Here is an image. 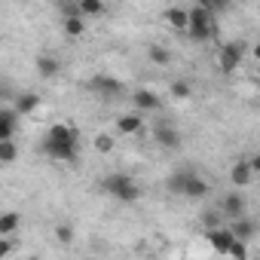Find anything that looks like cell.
I'll return each instance as SVG.
<instances>
[{
	"label": "cell",
	"mask_w": 260,
	"mask_h": 260,
	"mask_svg": "<svg viewBox=\"0 0 260 260\" xmlns=\"http://www.w3.org/2000/svg\"><path fill=\"white\" fill-rule=\"evenodd\" d=\"M16 113L19 110H4L0 113V141H10L16 135Z\"/></svg>",
	"instance_id": "9a60e30c"
},
{
	"label": "cell",
	"mask_w": 260,
	"mask_h": 260,
	"mask_svg": "<svg viewBox=\"0 0 260 260\" xmlns=\"http://www.w3.org/2000/svg\"><path fill=\"white\" fill-rule=\"evenodd\" d=\"M40 107V98L37 95H19V101H16V110L19 113H34Z\"/></svg>",
	"instance_id": "44dd1931"
},
{
	"label": "cell",
	"mask_w": 260,
	"mask_h": 260,
	"mask_svg": "<svg viewBox=\"0 0 260 260\" xmlns=\"http://www.w3.org/2000/svg\"><path fill=\"white\" fill-rule=\"evenodd\" d=\"M230 230H233V236H236V239H245V242H248V239L254 236V230H257V226L242 214V217H236V220L230 223Z\"/></svg>",
	"instance_id": "2e32d148"
},
{
	"label": "cell",
	"mask_w": 260,
	"mask_h": 260,
	"mask_svg": "<svg viewBox=\"0 0 260 260\" xmlns=\"http://www.w3.org/2000/svg\"><path fill=\"white\" fill-rule=\"evenodd\" d=\"M230 4H233V0H202V7H208L214 16H217V13H226Z\"/></svg>",
	"instance_id": "cb8c5ba5"
},
{
	"label": "cell",
	"mask_w": 260,
	"mask_h": 260,
	"mask_svg": "<svg viewBox=\"0 0 260 260\" xmlns=\"http://www.w3.org/2000/svg\"><path fill=\"white\" fill-rule=\"evenodd\" d=\"M43 153L55 162H77L80 147H77V128L68 122H55L43 135Z\"/></svg>",
	"instance_id": "6da1fadb"
},
{
	"label": "cell",
	"mask_w": 260,
	"mask_h": 260,
	"mask_svg": "<svg viewBox=\"0 0 260 260\" xmlns=\"http://www.w3.org/2000/svg\"><path fill=\"white\" fill-rule=\"evenodd\" d=\"M92 89H95V92H101V95H107V98L122 95V83H119V80H113V77H95V80H92Z\"/></svg>",
	"instance_id": "7c38bea8"
},
{
	"label": "cell",
	"mask_w": 260,
	"mask_h": 260,
	"mask_svg": "<svg viewBox=\"0 0 260 260\" xmlns=\"http://www.w3.org/2000/svg\"><path fill=\"white\" fill-rule=\"evenodd\" d=\"M172 95L175 98H190V83L187 80H175L172 83Z\"/></svg>",
	"instance_id": "d4e9b609"
},
{
	"label": "cell",
	"mask_w": 260,
	"mask_h": 260,
	"mask_svg": "<svg viewBox=\"0 0 260 260\" xmlns=\"http://www.w3.org/2000/svg\"><path fill=\"white\" fill-rule=\"evenodd\" d=\"M245 211H248V199H245L242 193L233 190V193H226V196L220 199V214H223V217L236 220V217H242Z\"/></svg>",
	"instance_id": "8992f818"
},
{
	"label": "cell",
	"mask_w": 260,
	"mask_h": 260,
	"mask_svg": "<svg viewBox=\"0 0 260 260\" xmlns=\"http://www.w3.org/2000/svg\"><path fill=\"white\" fill-rule=\"evenodd\" d=\"M19 223H22V217L16 211H7L4 217H0V236H13L19 230Z\"/></svg>",
	"instance_id": "e0dca14e"
},
{
	"label": "cell",
	"mask_w": 260,
	"mask_h": 260,
	"mask_svg": "<svg viewBox=\"0 0 260 260\" xmlns=\"http://www.w3.org/2000/svg\"><path fill=\"white\" fill-rule=\"evenodd\" d=\"M153 141H156L159 147L175 150V147H181V132H178L172 122H159V125L153 128Z\"/></svg>",
	"instance_id": "52a82bcc"
},
{
	"label": "cell",
	"mask_w": 260,
	"mask_h": 260,
	"mask_svg": "<svg viewBox=\"0 0 260 260\" xmlns=\"http://www.w3.org/2000/svg\"><path fill=\"white\" fill-rule=\"evenodd\" d=\"M205 239H208L211 251H217V254H230V248H233V242H236L233 230H230V226H220V223H217V226H208Z\"/></svg>",
	"instance_id": "5b68a950"
},
{
	"label": "cell",
	"mask_w": 260,
	"mask_h": 260,
	"mask_svg": "<svg viewBox=\"0 0 260 260\" xmlns=\"http://www.w3.org/2000/svg\"><path fill=\"white\" fill-rule=\"evenodd\" d=\"M83 31H86L83 16H64V34H68V37H80Z\"/></svg>",
	"instance_id": "d6986e66"
},
{
	"label": "cell",
	"mask_w": 260,
	"mask_h": 260,
	"mask_svg": "<svg viewBox=\"0 0 260 260\" xmlns=\"http://www.w3.org/2000/svg\"><path fill=\"white\" fill-rule=\"evenodd\" d=\"M147 55H150V61H153V64H172V52H169V49H162V46H150V49H147Z\"/></svg>",
	"instance_id": "603a6c76"
},
{
	"label": "cell",
	"mask_w": 260,
	"mask_h": 260,
	"mask_svg": "<svg viewBox=\"0 0 260 260\" xmlns=\"http://www.w3.org/2000/svg\"><path fill=\"white\" fill-rule=\"evenodd\" d=\"M16 156H19V150H16V144H13V138H10V141H0V162L10 166V162H16Z\"/></svg>",
	"instance_id": "7402d4cb"
},
{
	"label": "cell",
	"mask_w": 260,
	"mask_h": 260,
	"mask_svg": "<svg viewBox=\"0 0 260 260\" xmlns=\"http://www.w3.org/2000/svg\"><path fill=\"white\" fill-rule=\"evenodd\" d=\"M132 104H135V110L138 113H153V110H159V95L153 92V89H135V95H132Z\"/></svg>",
	"instance_id": "ba28073f"
},
{
	"label": "cell",
	"mask_w": 260,
	"mask_h": 260,
	"mask_svg": "<svg viewBox=\"0 0 260 260\" xmlns=\"http://www.w3.org/2000/svg\"><path fill=\"white\" fill-rule=\"evenodd\" d=\"M95 150H98V153H110V150H113V138H110V135H98V138H95Z\"/></svg>",
	"instance_id": "484cf974"
},
{
	"label": "cell",
	"mask_w": 260,
	"mask_h": 260,
	"mask_svg": "<svg viewBox=\"0 0 260 260\" xmlns=\"http://www.w3.org/2000/svg\"><path fill=\"white\" fill-rule=\"evenodd\" d=\"M251 55H254V58L260 61V43H254V49H251Z\"/></svg>",
	"instance_id": "f546056e"
},
{
	"label": "cell",
	"mask_w": 260,
	"mask_h": 260,
	"mask_svg": "<svg viewBox=\"0 0 260 260\" xmlns=\"http://www.w3.org/2000/svg\"><path fill=\"white\" fill-rule=\"evenodd\" d=\"M162 19H166V25H172V28H178V31H187V25H190V10L169 7V10L162 13Z\"/></svg>",
	"instance_id": "8fae6325"
},
{
	"label": "cell",
	"mask_w": 260,
	"mask_h": 260,
	"mask_svg": "<svg viewBox=\"0 0 260 260\" xmlns=\"http://www.w3.org/2000/svg\"><path fill=\"white\" fill-rule=\"evenodd\" d=\"M141 128H144V119L138 116V110L135 113H122L116 119V132H122V135H138Z\"/></svg>",
	"instance_id": "30bf717a"
},
{
	"label": "cell",
	"mask_w": 260,
	"mask_h": 260,
	"mask_svg": "<svg viewBox=\"0 0 260 260\" xmlns=\"http://www.w3.org/2000/svg\"><path fill=\"white\" fill-rule=\"evenodd\" d=\"M248 162H251V169H254V175H260V153H257V156H251Z\"/></svg>",
	"instance_id": "f1b7e54d"
},
{
	"label": "cell",
	"mask_w": 260,
	"mask_h": 260,
	"mask_svg": "<svg viewBox=\"0 0 260 260\" xmlns=\"http://www.w3.org/2000/svg\"><path fill=\"white\" fill-rule=\"evenodd\" d=\"M242 61H245V46H242V43H223V46H220V52H217V64H220L223 74L239 71Z\"/></svg>",
	"instance_id": "277c9868"
},
{
	"label": "cell",
	"mask_w": 260,
	"mask_h": 260,
	"mask_svg": "<svg viewBox=\"0 0 260 260\" xmlns=\"http://www.w3.org/2000/svg\"><path fill=\"white\" fill-rule=\"evenodd\" d=\"M77 7H80L83 19H101V16L107 13L104 0H77Z\"/></svg>",
	"instance_id": "5bb4252c"
},
{
	"label": "cell",
	"mask_w": 260,
	"mask_h": 260,
	"mask_svg": "<svg viewBox=\"0 0 260 260\" xmlns=\"http://www.w3.org/2000/svg\"><path fill=\"white\" fill-rule=\"evenodd\" d=\"M101 190H104L107 196L119 199V202H138V199H141V187L128 178V175H122V172L107 175V178L101 181Z\"/></svg>",
	"instance_id": "7a4b0ae2"
},
{
	"label": "cell",
	"mask_w": 260,
	"mask_h": 260,
	"mask_svg": "<svg viewBox=\"0 0 260 260\" xmlns=\"http://www.w3.org/2000/svg\"><path fill=\"white\" fill-rule=\"evenodd\" d=\"M55 236H58V242H61V245H68V242L74 239V230H71V226H58V230H55Z\"/></svg>",
	"instance_id": "83f0119b"
},
{
	"label": "cell",
	"mask_w": 260,
	"mask_h": 260,
	"mask_svg": "<svg viewBox=\"0 0 260 260\" xmlns=\"http://www.w3.org/2000/svg\"><path fill=\"white\" fill-rule=\"evenodd\" d=\"M37 74H40V77H55V74H58V61L49 58V55H40V58H37Z\"/></svg>",
	"instance_id": "ffe728a7"
},
{
	"label": "cell",
	"mask_w": 260,
	"mask_h": 260,
	"mask_svg": "<svg viewBox=\"0 0 260 260\" xmlns=\"http://www.w3.org/2000/svg\"><path fill=\"white\" fill-rule=\"evenodd\" d=\"M214 13L208 10V7H193L190 10V25H187V34L196 40V43H208L211 37H214Z\"/></svg>",
	"instance_id": "3957f363"
},
{
	"label": "cell",
	"mask_w": 260,
	"mask_h": 260,
	"mask_svg": "<svg viewBox=\"0 0 260 260\" xmlns=\"http://www.w3.org/2000/svg\"><path fill=\"white\" fill-rule=\"evenodd\" d=\"M251 178H254V169H251V162H248V159L233 162V169H230V181H233V187H248V184H251Z\"/></svg>",
	"instance_id": "9c48e42d"
},
{
	"label": "cell",
	"mask_w": 260,
	"mask_h": 260,
	"mask_svg": "<svg viewBox=\"0 0 260 260\" xmlns=\"http://www.w3.org/2000/svg\"><path fill=\"white\" fill-rule=\"evenodd\" d=\"M208 190H211V187H208V181H205V178H199V175L193 172V175H190V181H187V187H184V196H187V199H202V196H208Z\"/></svg>",
	"instance_id": "4fadbf2b"
},
{
	"label": "cell",
	"mask_w": 260,
	"mask_h": 260,
	"mask_svg": "<svg viewBox=\"0 0 260 260\" xmlns=\"http://www.w3.org/2000/svg\"><path fill=\"white\" fill-rule=\"evenodd\" d=\"M190 169H184V172H175L172 178H169V190L172 193H178V196H184V187H187V181H190Z\"/></svg>",
	"instance_id": "ac0fdd59"
},
{
	"label": "cell",
	"mask_w": 260,
	"mask_h": 260,
	"mask_svg": "<svg viewBox=\"0 0 260 260\" xmlns=\"http://www.w3.org/2000/svg\"><path fill=\"white\" fill-rule=\"evenodd\" d=\"M230 257H248V242L245 239H236L233 248H230Z\"/></svg>",
	"instance_id": "4316f807"
}]
</instances>
